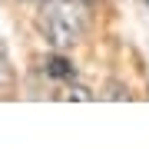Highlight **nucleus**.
Here are the masks:
<instances>
[{"instance_id":"nucleus-3","label":"nucleus","mask_w":149,"mask_h":149,"mask_svg":"<svg viewBox=\"0 0 149 149\" xmlns=\"http://www.w3.org/2000/svg\"><path fill=\"white\" fill-rule=\"evenodd\" d=\"M10 80H13V70H10V60H7V47L0 40V86H10Z\"/></svg>"},{"instance_id":"nucleus-1","label":"nucleus","mask_w":149,"mask_h":149,"mask_svg":"<svg viewBox=\"0 0 149 149\" xmlns=\"http://www.w3.org/2000/svg\"><path fill=\"white\" fill-rule=\"evenodd\" d=\"M40 30L53 47H73L86 33V7H83V0H43Z\"/></svg>"},{"instance_id":"nucleus-2","label":"nucleus","mask_w":149,"mask_h":149,"mask_svg":"<svg viewBox=\"0 0 149 149\" xmlns=\"http://www.w3.org/2000/svg\"><path fill=\"white\" fill-rule=\"evenodd\" d=\"M47 76H53V80H70V76H73V66H70L63 56H53V60H47Z\"/></svg>"},{"instance_id":"nucleus-5","label":"nucleus","mask_w":149,"mask_h":149,"mask_svg":"<svg viewBox=\"0 0 149 149\" xmlns=\"http://www.w3.org/2000/svg\"><path fill=\"white\" fill-rule=\"evenodd\" d=\"M86 3H93V0H86Z\"/></svg>"},{"instance_id":"nucleus-4","label":"nucleus","mask_w":149,"mask_h":149,"mask_svg":"<svg viewBox=\"0 0 149 149\" xmlns=\"http://www.w3.org/2000/svg\"><path fill=\"white\" fill-rule=\"evenodd\" d=\"M143 3H146V7H149V0H143Z\"/></svg>"}]
</instances>
